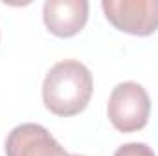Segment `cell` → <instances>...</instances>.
<instances>
[{"label": "cell", "mask_w": 158, "mask_h": 156, "mask_svg": "<svg viewBox=\"0 0 158 156\" xmlns=\"http://www.w3.org/2000/svg\"><path fill=\"white\" fill-rule=\"evenodd\" d=\"M107 20L123 33L147 37L158 30V0H103Z\"/></svg>", "instance_id": "obj_3"}, {"label": "cell", "mask_w": 158, "mask_h": 156, "mask_svg": "<svg viewBox=\"0 0 158 156\" xmlns=\"http://www.w3.org/2000/svg\"><path fill=\"white\" fill-rule=\"evenodd\" d=\"M6 156H70L39 123L17 125L6 138Z\"/></svg>", "instance_id": "obj_4"}, {"label": "cell", "mask_w": 158, "mask_h": 156, "mask_svg": "<svg viewBox=\"0 0 158 156\" xmlns=\"http://www.w3.org/2000/svg\"><path fill=\"white\" fill-rule=\"evenodd\" d=\"M70 156H83V154H70Z\"/></svg>", "instance_id": "obj_7"}, {"label": "cell", "mask_w": 158, "mask_h": 156, "mask_svg": "<svg viewBox=\"0 0 158 156\" xmlns=\"http://www.w3.org/2000/svg\"><path fill=\"white\" fill-rule=\"evenodd\" d=\"M107 114L119 132L142 130L151 114V99L147 90L134 81L116 84L109 97Z\"/></svg>", "instance_id": "obj_2"}, {"label": "cell", "mask_w": 158, "mask_h": 156, "mask_svg": "<svg viewBox=\"0 0 158 156\" xmlns=\"http://www.w3.org/2000/svg\"><path fill=\"white\" fill-rule=\"evenodd\" d=\"M42 18L50 33L61 39L77 35L88 20L86 0H46L42 6Z\"/></svg>", "instance_id": "obj_5"}, {"label": "cell", "mask_w": 158, "mask_h": 156, "mask_svg": "<svg viewBox=\"0 0 158 156\" xmlns=\"http://www.w3.org/2000/svg\"><path fill=\"white\" fill-rule=\"evenodd\" d=\"M112 156H155V153L149 145L132 142V143H125V145L118 147Z\"/></svg>", "instance_id": "obj_6"}, {"label": "cell", "mask_w": 158, "mask_h": 156, "mask_svg": "<svg viewBox=\"0 0 158 156\" xmlns=\"http://www.w3.org/2000/svg\"><path fill=\"white\" fill-rule=\"evenodd\" d=\"M92 90V74L83 63L74 59L59 61L44 77L42 103L52 114L70 117L88 107Z\"/></svg>", "instance_id": "obj_1"}]
</instances>
